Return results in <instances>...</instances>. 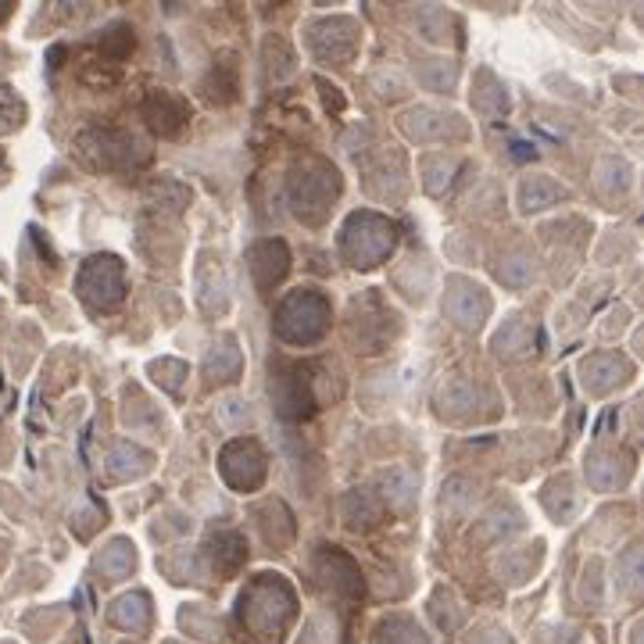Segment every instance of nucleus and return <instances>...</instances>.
Here are the masks:
<instances>
[{"label":"nucleus","instance_id":"nucleus-1","mask_svg":"<svg viewBox=\"0 0 644 644\" xmlns=\"http://www.w3.org/2000/svg\"><path fill=\"white\" fill-rule=\"evenodd\" d=\"M287 193H290V208L305 223H322L330 215L333 201L341 198V172L333 169L330 162L322 158H301L290 169L287 179Z\"/></svg>","mask_w":644,"mask_h":644},{"label":"nucleus","instance_id":"nucleus-2","mask_svg":"<svg viewBox=\"0 0 644 644\" xmlns=\"http://www.w3.org/2000/svg\"><path fill=\"white\" fill-rule=\"evenodd\" d=\"M397 223L372 208H362L355 215H347V223L341 229V254L355 269H372L391 258L397 248Z\"/></svg>","mask_w":644,"mask_h":644},{"label":"nucleus","instance_id":"nucleus-3","mask_svg":"<svg viewBox=\"0 0 644 644\" xmlns=\"http://www.w3.org/2000/svg\"><path fill=\"white\" fill-rule=\"evenodd\" d=\"M290 616H294V587L276 573H262L258 580H251L248 591L240 595V620L254 634L276 637Z\"/></svg>","mask_w":644,"mask_h":644},{"label":"nucleus","instance_id":"nucleus-4","mask_svg":"<svg viewBox=\"0 0 644 644\" xmlns=\"http://www.w3.org/2000/svg\"><path fill=\"white\" fill-rule=\"evenodd\" d=\"M330 319H333L330 301L322 298L319 290H290L276 308L273 330L283 344L305 347V344H315L326 337Z\"/></svg>","mask_w":644,"mask_h":644},{"label":"nucleus","instance_id":"nucleus-5","mask_svg":"<svg viewBox=\"0 0 644 644\" xmlns=\"http://www.w3.org/2000/svg\"><path fill=\"white\" fill-rule=\"evenodd\" d=\"M80 154L100 172H133L151 162V151L126 129H86L80 133Z\"/></svg>","mask_w":644,"mask_h":644},{"label":"nucleus","instance_id":"nucleus-6","mask_svg":"<svg viewBox=\"0 0 644 644\" xmlns=\"http://www.w3.org/2000/svg\"><path fill=\"white\" fill-rule=\"evenodd\" d=\"M75 287H80V298L86 305L100 308V312H111V308H119L126 298V269L115 254H94L80 269Z\"/></svg>","mask_w":644,"mask_h":644},{"label":"nucleus","instance_id":"nucleus-7","mask_svg":"<svg viewBox=\"0 0 644 644\" xmlns=\"http://www.w3.org/2000/svg\"><path fill=\"white\" fill-rule=\"evenodd\" d=\"M397 330V315L386 308L377 294H362V298L351 301V322H347V337H351L355 351H380V347L394 337Z\"/></svg>","mask_w":644,"mask_h":644},{"label":"nucleus","instance_id":"nucleus-8","mask_svg":"<svg viewBox=\"0 0 644 644\" xmlns=\"http://www.w3.org/2000/svg\"><path fill=\"white\" fill-rule=\"evenodd\" d=\"M308 372H312L308 366H276L273 380H269V394H273V405L283 419L301 422L308 416H315L319 397Z\"/></svg>","mask_w":644,"mask_h":644},{"label":"nucleus","instance_id":"nucleus-9","mask_svg":"<svg viewBox=\"0 0 644 644\" xmlns=\"http://www.w3.org/2000/svg\"><path fill=\"white\" fill-rule=\"evenodd\" d=\"M218 473H223V480L234 487V491H258V487L265 484L269 458L254 437H237V441H229L223 448V455H218Z\"/></svg>","mask_w":644,"mask_h":644},{"label":"nucleus","instance_id":"nucleus-10","mask_svg":"<svg viewBox=\"0 0 644 644\" xmlns=\"http://www.w3.org/2000/svg\"><path fill=\"white\" fill-rule=\"evenodd\" d=\"M308 50H312L315 61H326V64H347L358 47H362V33H358V22L351 19H322L315 25H308Z\"/></svg>","mask_w":644,"mask_h":644},{"label":"nucleus","instance_id":"nucleus-11","mask_svg":"<svg viewBox=\"0 0 644 644\" xmlns=\"http://www.w3.org/2000/svg\"><path fill=\"white\" fill-rule=\"evenodd\" d=\"M444 315L455 322L458 330H480L487 315H491V294L476 287L469 279H451L444 294Z\"/></svg>","mask_w":644,"mask_h":644},{"label":"nucleus","instance_id":"nucleus-12","mask_svg":"<svg viewBox=\"0 0 644 644\" xmlns=\"http://www.w3.org/2000/svg\"><path fill=\"white\" fill-rule=\"evenodd\" d=\"M402 133L416 144H441V140H462L466 126L458 115L437 111V108H412L402 115Z\"/></svg>","mask_w":644,"mask_h":644},{"label":"nucleus","instance_id":"nucleus-13","mask_svg":"<svg viewBox=\"0 0 644 644\" xmlns=\"http://www.w3.org/2000/svg\"><path fill=\"white\" fill-rule=\"evenodd\" d=\"M484 405H491L484 394V386L466 380V377H448L441 386H437V408H441L448 419H462V422L480 419V416H487Z\"/></svg>","mask_w":644,"mask_h":644},{"label":"nucleus","instance_id":"nucleus-14","mask_svg":"<svg viewBox=\"0 0 644 644\" xmlns=\"http://www.w3.org/2000/svg\"><path fill=\"white\" fill-rule=\"evenodd\" d=\"M315 570L322 576V584H326L333 595H344V598H362V573H358L355 559L347 556L341 548H322L315 556Z\"/></svg>","mask_w":644,"mask_h":644},{"label":"nucleus","instance_id":"nucleus-15","mask_svg":"<svg viewBox=\"0 0 644 644\" xmlns=\"http://www.w3.org/2000/svg\"><path fill=\"white\" fill-rule=\"evenodd\" d=\"M140 115L158 136H176L190 122V105L179 94H169V90H151L144 105H140Z\"/></svg>","mask_w":644,"mask_h":644},{"label":"nucleus","instance_id":"nucleus-16","mask_svg":"<svg viewBox=\"0 0 644 644\" xmlns=\"http://www.w3.org/2000/svg\"><path fill=\"white\" fill-rule=\"evenodd\" d=\"M627 377H630V366L623 355L601 351V355H587L584 362H580V383H584V391L591 394H609L620 383H627Z\"/></svg>","mask_w":644,"mask_h":644},{"label":"nucleus","instance_id":"nucleus-17","mask_svg":"<svg viewBox=\"0 0 644 644\" xmlns=\"http://www.w3.org/2000/svg\"><path fill=\"white\" fill-rule=\"evenodd\" d=\"M248 262H251L254 283L262 290H269V287H276L283 276H287L290 251H287V243H283V240H258L251 248V254H248Z\"/></svg>","mask_w":644,"mask_h":644},{"label":"nucleus","instance_id":"nucleus-18","mask_svg":"<svg viewBox=\"0 0 644 644\" xmlns=\"http://www.w3.org/2000/svg\"><path fill=\"white\" fill-rule=\"evenodd\" d=\"M630 469H634V462L620 451H591L587 462H584V473H587V484L595 487V491H616V487H623L630 480Z\"/></svg>","mask_w":644,"mask_h":644},{"label":"nucleus","instance_id":"nucleus-19","mask_svg":"<svg viewBox=\"0 0 644 644\" xmlns=\"http://www.w3.org/2000/svg\"><path fill=\"white\" fill-rule=\"evenodd\" d=\"M243 369V355L234 337H223L218 344H212L208 358H204V377L212 383H234Z\"/></svg>","mask_w":644,"mask_h":644},{"label":"nucleus","instance_id":"nucleus-20","mask_svg":"<svg viewBox=\"0 0 644 644\" xmlns=\"http://www.w3.org/2000/svg\"><path fill=\"white\" fill-rule=\"evenodd\" d=\"M565 201V187L559 179L551 176H526L520 183V208L523 212H540V208H551V204Z\"/></svg>","mask_w":644,"mask_h":644},{"label":"nucleus","instance_id":"nucleus-21","mask_svg":"<svg viewBox=\"0 0 644 644\" xmlns=\"http://www.w3.org/2000/svg\"><path fill=\"white\" fill-rule=\"evenodd\" d=\"M537 344H540V333L534 322L523 315L509 319L494 337L498 355H526V351H537Z\"/></svg>","mask_w":644,"mask_h":644},{"label":"nucleus","instance_id":"nucleus-22","mask_svg":"<svg viewBox=\"0 0 644 644\" xmlns=\"http://www.w3.org/2000/svg\"><path fill=\"white\" fill-rule=\"evenodd\" d=\"M208 559L218 573H237L243 559H248V545H243V537L237 530H218L208 540Z\"/></svg>","mask_w":644,"mask_h":644},{"label":"nucleus","instance_id":"nucleus-23","mask_svg":"<svg viewBox=\"0 0 644 644\" xmlns=\"http://www.w3.org/2000/svg\"><path fill=\"white\" fill-rule=\"evenodd\" d=\"M147 469H151V455L144 448H136L129 441H119L111 448V455H108L111 480H136V476H144Z\"/></svg>","mask_w":644,"mask_h":644},{"label":"nucleus","instance_id":"nucleus-24","mask_svg":"<svg viewBox=\"0 0 644 644\" xmlns=\"http://www.w3.org/2000/svg\"><path fill=\"white\" fill-rule=\"evenodd\" d=\"M473 108L487 115V119H498V115L509 111V94H505V86H501V80H494V72H487V69L476 72Z\"/></svg>","mask_w":644,"mask_h":644},{"label":"nucleus","instance_id":"nucleus-25","mask_svg":"<svg viewBox=\"0 0 644 644\" xmlns=\"http://www.w3.org/2000/svg\"><path fill=\"white\" fill-rule=\"evenodd\" d=\"M416 487H419V476L408 466H394L380 476V498L394 509H408L412 501H416Z\"/></svg>","mask_w":644,"mask_h":644},{"label":"nucleus","instance_id":"nucleus-26","mask_svg":"<svg viewBox=\"0 0 644 644\" xmlns=\"http://www.w3.org/2000/svg\"><path fill=\"white\" fill-rule=\"evenodd\" d=\"M422 187H427L433 198H441V193L451 187V176L458 172V162L451 158V154H430V158H422Z\"/></svg>","mask_w":644,"mask_h":644},{"label":"nucleus","instance_id":"nucleus-27","mask_svg":"<svg viewBox=\"0 0 644 644\" xmlns=\"http://www.w3.org/2000/svg\"><path fill=\"white\" fill-rule=\"evenodd\" d=\"M144 198H147V204H154V208L183 212L190 204V190L183 183H176V179H154V183H147Z\"/></svg>","mask_w":644,"mask_h":644},{"label":"nucleus","instance_id":"nucleus-28","mask_svg":"<svg viewBox=\"0 0 644 644\" xmlns=\"http://www.w3.org/2000/svg\"><path fill=\"white\" fill-rule=\"evenodd\" d=\"M133 562H136V556H133V545L129 540H111V545L100 551V559H97V565H100V573H105L108 580H122V576H129V570H133Z\"/></svg>","mask_w":644,"mask_h":644},{"label":"nucleus","instance_id":"nucleus-29","mask_svg":"<svg viewBox=\"0 0 644 644\" xmlns=\"http://www.w3.org/2000/svg\"><path fill=\"white\" fill-rule=\"evenodd\" d=\"M341 512H344L347 526H372L380 520V501L369 498V491H351L344 498Z\"/></svg>","mask_w":644,"mask_h":644},{"label":"nucleus","instance_id":"nucleus-30","mask_svg":"<svg viewBox=\"0 0 644 644\" xmlns=\"http://www.w3.org/2000/svg\"><path fill=\"white\" fill-rule=\"evenodd\" d=\"M147 616H151V605L144 595H126L111 605V623L129 627V630H140L147 627Z\"/></svg>","mask_w":644,"mask_h":644},{"label":"nucleus","instance_id":"nucleus-31","mask_svg":"<svg viewBox=\"0 0 644 644\" xmlns=\"http://www.w3.org/2000/svg\"><path fill=\"white\" fill-rule=\"evenodd\" d=\"M595 183L601 193H623L630 187V165L623 158H601Z\"/></svg>","mask_w":644,"mask_h":644},{"label":"nucleus","instance_id":"nucleus-32","mask_svg":"<svg viewBox=\"0 0 644 644\" xmlns=\"http://www.w3.org/2000/svg\"><path fill=\"white\" fill-rule=\"evenodd\" d=\"M377 644H427V637H422V630L412 623V620H402V616H394V620L380 623Z\"/></svg>","mask_w":644,"mask_h":644},{"label":"nucleus","instance_id":"nucleus-33","mask_svg":"<svg viewBox=\"0 0 644 644\" xmlns=\"http://www.w3.org/2000/svg\"><path fill=\"white\" fill-rule=\"evenodd\" d=\"M545 505H548V512H551V515H556V520L570 523V520H573V512H576V505H580V498H576V491L570 487V480H556V484L548 487Z\"/></svg>","mask_w":644,"mask_h":644},{"label":"nucleus","instance_id":"nucleus-34","mask_svg":"<svg viewBox=\"0 0 644 644\" xmlns=\"http://www.w3.org/2000/svg\"><path fill=\"white\" fill-rule=\"evenodd\" d=\"M151 380L162 386V391L179 394L187 383V362H179V358H158V362H151Z\"/></svg>","mask_w":644,"mask_h":644},{"label":"nucleus","instance_id":"nucleus-35","mask_svg":"<svg viewBox=\"0 0 644 644\" xmlns=\"http://www.w3.org/2000/svg\"><path fill=\"white\" fill-rule=\"evenodd\" d=\"M204 94L215 105H229V100L237 97V75H234V64H226V75H223V64H215V72L208 75V83H204Z\"/></svg>","mask_w":644,"mask_h":644},{"label":"nucleus","instance_id":"nucleus-36","mask_svg":"<svg viewBox=\"0 0 644 644\" xmlns=\"http://www.w3.org/2000/svg\"><path fill=\"white\" fill-rule=\"evenodd\" d=\"M129 50H133V29H129L126 22H115L111 29L100 36V55L111 61H122Z\"/></svg>","mask_w":644,"mask_h":644},{"label":"nucleus","instance_id":"nucleus-37","mask_svg":"<svg viewBox=\"0 0 644 644\" xmlns=\"http://www.w3.org/2000/svg\"><path fill=\"white\" fill-rule=\"evenodd\" d=\"M25 119V105L15 97V90L0 83V133H11V129H19Z\"/></svg>","mask_w":644,"mask_h":644},{"label":"nucleus","instance_id":"nucleus-38","mask_svg":"<svg viewBox=\"0 0 644 644\" xmlns=\"http://www.w3.org/2000/svg\"><path fill=\"white\" fill-rule=\"evenodd\" d=\"M498 276L509 283V287H523L526 279H530V262L526 258H509V262L498 265Z\"/></svg>","mask_w":644,"mask_h":644},{"label":"nucleus","instance_id":"nucleus-39","mask_svg":"<svg viewBox=\"0 0 644 644\" xmlns=\"http://www.w3.org/2000/svg\"><path fill=\"white\" fill-rule=\"evenodd\" d=\"M11 15V4H0V22H4Z\"/></svg>","mask_w":644,"mask_h":644},{"label":"nucleus","instance_id":"nucleus-40","mask_svg":"<svg viewBox=\"0 0 644 644\" xmlns=\"http://www.w3.org/2000/svg\"><path fill=\"white\" fill-rule=\"evenodd\" d=\"M0 176H4V151H0Z\"/></svg>","mask_w":644,"mask_h":644}]
</instances>
